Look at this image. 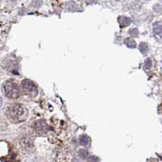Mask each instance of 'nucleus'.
Returning a JSON list of instances; mask_svg holds the SVG:
<instances>
[{"label":"nucleus","mask_w":162,"mask_h":162,"mask_svg":"<svg viewBox=\"0 0 162 162\" xmlns=\"http://www.w3.org/2000/svg\"><path fill=\"white\" fill-rule=\"evenodd\" d=\"M2 105H3V100H2V98L0 97V107L2 106Z\"/></svg>","instance_id":"nucleus-10"},{"label":"nucleus","mask_w":162,"mask_h":162,"mask_svg":"<svg viewBox=\"0 0 162 162\" xmlns=\"http://www.w3.org/2000/svg\"><path fill=\"white\" fill-rule=\"evenodd\" d=\"M22 87L24 92L31 97H35L37 94V88L34 83L29 80H24L22 82Z\"/></svg>","instance_id":"nucleus-3"},{"label":"nucleus","mask_w":162,"mask_h":162,"mask_svg":"<svg viewBox=\"0 0 162 162\" xmlns=\"http://www.w3.org/2000/svg\"><path fill=\"white\" fill-rule=\"evenodd\" d=\"M88 162H98V158L94 156H92L88 159Z\"/></svg>","instance_id":"nucleus-8"},{"label":"nucleus","mask_w":162,"mask_h":162,"mask_svg":"<svg viewBox=\"0 0 162 162\" xmlns=\"http://www.w3.org/2000/svg\"><path fill=\"white\" fill-rule=\"evenodd\" d=\"M130 34L132 36L138 35V30L136 29H133L130 30Z\"/></svg>","instance_id":"nucleus-9"},{"label":"nucleus","mask_w":162,"mask_h":162,"mask_svg":"<svg viewBox=\"0 0 162 162\" xmlns=\"http://www.w3.org/2000/svg\"><path fill=\"white\" fill-rule=\"evenodd\" d=\"M35 129L39 134H44V133L47 132L48 130H49V127H48L47 124L45 122V121L40 120V121H37L36 122Z\"/></svg>","instance_id":"nucleus-4"},{"label":"nucleus","mask_w":162,"mask_h":162,"mask_svg":"<svg viewBox=\"0 0 162 162\" xmlns=\"http://www.w3.org/2000/svg\"><path fill=\"white\" fill-rule=\"evenodd\" d=\"M80 144L82 145H84V146H86V145L89 144V139L88 136H83L80 137Z\"/></svg>","instance_id":"nucleus-5"},{"label":"nucleus","mask_w":162,"mask_h":162,"mask_svg":"<svg viewBox=\"0 0 162 162\" xmlns=\"http://www.w3.org/2000/svg\"><path fill=\"white\" fill-rule=\"evenodd\" d=\"M7 114L13 122H20L26 119L28 111L24 106L21 104H15L9 107Z\"/></svg>","instance_id":"nucleus-1"},{"label":"nucleus","mask_w":162,"mask_h":162,"mask_svg":"<svg viewBox=\"0 0 162 162\" xmlns=\"http://www.w3.org/2000/svg\"><path fill=\"white\" fill-rule=\"evenodd\" d=\"M4 94L10 99H17L20 97V89L14 81L7 80L3 84V86Z\"/></svg>","instance_id":"nucleus-2"},{"label":"nucleus","mask_w":162,"mask_h":162,"mask_svg":"<svg viewBox=\"0 0 162 162\" xmlns=\"http://www.w3.org/2000/svg\"><path fill=\"white\" fill-rule=\"evenodd\" d=\"M154 31L156 33H159L161 34V22H158V23H156L154 25Z\"/></svg>","instance_id":"nucleus-6"},{"label":"nucleus","mask_w":162,"mask_h":162,"mask_svg":"<svg viewBox=\"0 0 162 162\" xmlns=\"http://www.w3.org/2000/svg\"><path fill=\"white\" fill-rule=\"evenodd\" d=\"M80 156L82 157V158H85L86 156H88V152L86 150H84V149H82V150L80 151Z\"/></svg>","instance_id":"nucleus-7"}]
</instances>
